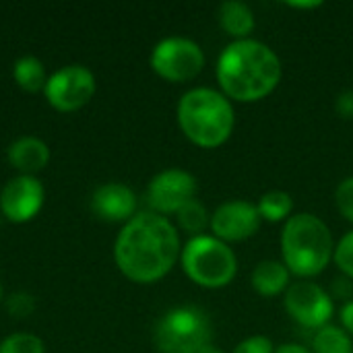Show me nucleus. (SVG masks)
<instances>
[{
	"mask_svg": "<svg viewBox=\"0 0 353 353\" xmlns=\"http://www.w3.org/2000/svg\"><path fill=\"white\" fill-rule=\"evenodd\" d=\"M137 194L130 186L120 182H108L93 192L91 211L110 223L130 221L137 215Z\"/></svg>",
	"mask_w": 353,
	"mask_h": 353,
	"instance_id": "13",
	"label": "nucleus"
},
{
	"mask_svg": "<svg viewBox=\"0 0 353 353\" xmlns=\"http://www.w3.org/2000/svg\"><path fill=\"white\" fill-rule=\"evenodd\" d=\"M283 306L288 314L306 329L319 331L327 325H331V319L335 314V302L314 281H294L288 292L283 294Z\"/></svg>",
	"mask_w": 353,
	"mask_h": 353,
	"instance_id": "8",
	"label": "nucleus"
},
{
	"mask_svg": "<svg viewBox=\"0 0 353 353\" xmlns=\"http://www.w3.org/2000/svg\"><path fill=\"white\" fill-rule=\"evenodd\" d=\"M196 178L186 170H163L147 186V205L157 215H176L186 203L196 199Z\"/></svg>",
	"mask_w": 353,
	"mask_h": 353,
	"instance_id": "10",
	"label": "nucleus"
},
{
	"mask_svg": "<svg viewBox=\"0 0 353 353\" xmlns=\"http://www.w3.org/2000/svg\"><path fill=\"white\" fill-rule=\"evenodd\" d=\"M50 161V149L41 139L23 137L8 147V163L23 176H33Z\"/></svg>",
	"mask_w": 353,
	"mask_h": 353,
	"instance_id": "14",
	"label": "nucleus"
},
{
	"mask_svg": "<svg viewBox=\"0 0 353 353\" xmlns=\"http://www.w3.org/2000/svg\"><path fill=\"white\" fill-rule=\"evenodd\" d=\"M281 263L298 279L310 281L333 261L335 240L329 225L314 213L292 215L281 230Z\"/></svg>",
	"mask_w": 353,
	"mask_h": 353,
	"instance_id": "4",
	"label": "nucleus"
},
{
	"mask_svg": "<svg viewBox=\"0 0 353 353\" xmlns=\"http://www.w3.org/2000/svg\"><path fill=\"white\" fill-rule=\"evenodd\" d=\"M333 263L337 265V269L353 279V230L347 232L337 244H335V254H333Z\"/></svg>",
	"mask_w": 353,
	"mask_h": 353,
	"instance_id": "22",
	"label": "nucleus"
},
{
	"mask_svg": "<svg viewBox=\"0 0 353 353\" xmlns=\"http://www.w3.org/2000/svg\"><path fill=\"white\" fill-rule=\"evenodd\" d=\"M184 275L199 288L221 290L228 288L238 275V256L230 244L215 236L203 234L190 238L180 252Z\"/></svg>",
	"mask_w": 353,
	"mask_h": 353,
	"instance_id": "5",
	"label": "nucleus"
},
{
	"mask_svg": "<svg viewBox=\"0 0 353 353\" xmlns=\"http://www.w3.org/2000/svg\"><path fill=\"white\" fill-rule=\"evenodd\" d=\"M256 209H259V215L263 221H269V223H285L294 213V201H292V194L285 192V190H269L265 192L259 203H256Z\"/></svg>",
	"mask_w": 353,
	"mask_h": 353,
	"instance_id": "17",
	"label": "nucleus"
},
{
	"mask_svg": "<svg viewBox=\"0 0 353 353\" xmlns=\"http://www.w3.org/2000/svg\"><path fill=\"white\" fill-rule=\"evenodd\" d=\"M0 298H2V285H0Z\"/></svg>",
	"mask_w": 353,
	"mask_h": 353,
	"instance_id": "31",
	"label": "nucleus"
},
{
	"mask_svg": "<svg viewBox=\"0 0 353 353\" xmlns=\"http://www.w3.org/2000/svg\"><path fill=\"white\" fill-rule=\"evenodd\" d=\"M12 77L17 81V85L25 91H43L48 77H46V68L41 64V60H37L35 56H23L14 62L12 66Z\"/></svg>",
	"mask_w": 353,
	"mask_h": 353,
	"instance_id": "18",
	"label": "nucleus"
},
{
	"mask_svg": "<svg viewBox=\"0 0 353 353\" xmlns=\"http://www.w3.org/2000/svg\"><path fill=\"white\" fill-rule=\"evenodd\" d=\"M339 321H341V329H343L345 333H350L353 337V300H350V302L341 308Z\"/></svg>",
	"mask_w": 353,
	"mask_h": 353,
	"instance_id": "27",
	"label": "nucleus"
},
{
	"mask_svg": "<svg viewBox=\"0 0 353 353\" xmlns=\"http://www.w3.org/2000/svg\"><path fill=\"white\" fill-rule=\"evenodd\" d=\"M43 207V186L35 176H17L0 192V211L12 223L33 219Z\"/></svg>",
	"mask_w": 353,
	"mask_h": 353,
	"instance_id": "12",
	"label": "nucleus"
},
{
	"mask_svg": "<svg viewBox=\"0 0 353 353\" xmlns=\"http://www.w3.org/2000/svg\"><path fill=\"white\" fill-rule=\"evenodd\" d=\"M149 64L153 72L168 83H188L203 72L205 52L196 41L174 35L153 48Z\"/></svg>",
	"mask_w": 353,
	"mask_h": 353,
	"instance_id": "7",
	"label": "nucleus"
},
{
	"mask_svg": "<svg viewBox=\"0 0 353 353\" xmlns=\"http://www.w3.org/2000/svg\"><path fill=\"white\" fill-rule=\"evenodd\" d=\"M217 21L219 27L234 37V41L238 39H248L256 27V19L252 8L242 2V0H225L219 4L217 8Z\"/></svg>",
	"mask_w": 353,
	"mask_h": 353,
	"instance_id": "16",
	"label": "nucleus"
},
{
	"mask_svg": "<svg viewBox=\"0 0 353 353\" xmlns=\"http://www.w3.org/2000/svg\"><path fill=\"white\" fill-rule=\"evenodd\" d=\"M199 353H223L221 350H217V347H213V345H207L205 350H201Z\"/></svg>",
	"mask_w": 353,
	"mask_h": 353,
	"instance_id": "30",
	"label": "nucleus"
},
{
	"mask_svg": "<svg viewBox=\"0 0 353 353\" xmlns=\"http://www.w3.org/2000/svg\"><path fill=\"white\" fill-rule=\"evenodd\" d=\"M312 353H353V337L337 325H327L314 333Z\"/></svg>",
	"mask_w": 353,
	"mask_h": 353,
	"instance_id": "19",
	"label": "nucleus"
},
{
	"mask_svg": "<svg viewBox=\"0 0 353 353\" xmlns=\"http://www.w3.org/2000/svg\"><path fill=\"white\" fill-rule=\"evenodd\" d=\"M232 353H275V345L265 335H252V337L240 341Z\"/></svg>",
	"mask_w": 353,
	"mask_h": 353,
	"instance_id": "24",
	"label": "nucleus"
},
{
	"mask_svg": "<svg viewBox=\"0 0 353 353\" xmlns=\"http://www.w3.org/2000/svg\"><path fill=\"white\" fill-rule=\"evenodd\" d=\"M6 308H8V312H10L12 316H17V319H25V316H29V314L33 312L35 302H33V296H29V294L21 292V294H12V296L8 298Z\"/></svg>",
	"mask_w": 353,
	"mask_h": 353,
	"instance_id": "25",
	"label": "nucleus"
},
{
	"mask_svg": "<svg viewBox=\"0 0 353 353\" xmlns=\"http://www.w3.org/2000/svg\"><path fill=\"white\" fill-rule=\"evenodd\" d=\"M215 77L219 91L232 103H254L277 89L283 66L271 46L248 37L232 41L221 50Z\"/></svg>",
	"mask_w": 353,
	"mask_h": 353,
	"instance_id": "2",
	"label": "nucleus"
},
{
	"mask_svg": "<svg viewBox=\"0 0 353 353\" xmlns=\"http://www.w3.org/2000/svg\"><path fill=\"white\" fill-rule=\"evenodd\" d=\"M261 215L256 205L248 201H228L221 203L213 213H211V236L225 244L234 242H244L252 238L261 230Z\"/></svg>",
	"mask_w": 353,
	"mask_h": 353,
	"instance_id": "11",
	"label": "nucleus"
},
{
	"mask_svg": "<svg viewBox=\"0 0 353 353\" xmlns=\"http://www.w3.org/2000/svg\"><path fill=\"white\" fill-rule=\"evenodd\" d=\"M178 126L201 149H217L230 141L236 128L234 103L211 87H194L178 101Z\"/></svg>",
	"mask_w": 353,
	"mask_h": 353,
	"instance_id": "3",
	"label": "nucleus"
},
{
	"mask_svg": "<svg viewBox=\"0 0 353 353\" xmlns=\"http://www.w3.org/2000/svg\"><path fill=\"white\" fill-rule=\"evenodd\" d=\"M176 219H178L180 230L186 232V234H190V238L203 236L205 230L211 225V213L207 211V207H205L199 199L186 203V205L176 213Z\"/></svg>",
	"mask_w": 353,
	"mask_h": 353,
	"instance_id": "20",
	"label": "nucleus"
},
{
	"mask_svg": "<svg viewBox=\"0 0 353 353\" xmlns=\"http://www.w3.org/2000/svg\"><path fill=\"white\" fill-rule=\"evenodd\" d=\"M288 6L300 8V10H312V8H321L323 2H288Z\"/></svg>",
	"mask_w": 353,
	"mask_h": 353,
	"instance_id": "29",
	"label": "nucleus"
},
{
	"mask_svg": "<svg viewBox=\"0 0 353 353\" xmlns=\"http://www.w3.org/2000/svg\"><path fill=\"white\" fill-rule=\"evenodd\" d=\"M213 327L205 310L178 306L168 310L155 325V345L161 353H199L211 345Z\"/></svg>",
	"mask_w": 353,
	"mask_h": 353,
	"instance_id": "6",
	"label": "nucleus"
},
{
	"mask_svg": "<svg viewBox=\"0 0 353 353\" xmlns=\"http://www.w3.org/2000/svg\"><path fill=\"white\" fill-rule=\"evenodd\" d=\"M43 341L35 335L14 333L0 343V353H43Z\"/></svg>",
	"mask_w": 353,
	"mask_h": 353,
	"instance_id": "21",
	"label": "nucleus"
},
{
	"mask_svg": "<svg viewBox=\"0 0 353 353\" xmlns=\"http://www.w3.org/2000/svg\"><path fill=\"white\" fill-rule=\"evenodd\" d=\"M182 244L178 230L153 211L137 213L124 223L114 244L120 273L134 283H157L180 261Z\"/></svg>",
	"mask_w": 353,
	"mask_h": 353,
	"instance_id": "1",
	"label": "nucleus"
},
{
	"mask_svg": "<svg viewBox=\"0 0 353 353\" xmlns=\"http://www.w3.org/2000/svg\"><path fill=\"white\" fill-rule=\"evenodd\" d=\"M335 205H337V211L350 223H353V176H347L339 182L335 190Z\"/></svg>",
	"mask_w": 353,
	"mask_h": 353,
	"instance_id": "23",
	"label": "nucleus"
},
{
	"mask_svg": "<svg viewBox=\"0 0 353 353\" xmlns=\"http://www.w3.org/2000/svg\"><path fill=\"white\" fill-rule=\"evenodd\" d=\"M335 112L343 120H353V89H345L335 97Z\"/></svg>",
	"mask_w": 353,
	"mask_h": 353,
	"instance_id": "26",
	"label": "nucleus"
},
{
	"mask_svg": "<svg viewBox=\"0 0 353 353\" xmlns=\"http://www.w3.org/2000/svg\"><path fill=\"white\" fill-rule=\"evenodd\" d=\"M95 77L89 68L70 64L60 70H56L52 77H48L46 83V99L48 103L58 112H77L83 105L89 103V99L95 93Z\"/></svg>",
	"mask_w": 353,
	"mask_h": 353,
	"instance_id": "9",
	"label": "nucleus"
},
{
	"mask_svg": "<svg viewBox=\"0 0 353 353\" xmlns=\"http://www.w3.org/2000/svg\"><path fill=\"white\" fill-rule=\"evenodd\" d=\"M250 285L263 298H277L292 285V273L281 261H261L252 269Z\"/></svg>",
	"mask_w": 353,
	"mask_h": 353,
	"instance_id": "15",
	"label": "nucleus"
},
{
	"mask_svg": "<svg viewBox=\"0 0 353 353\" xmlns=\"http://www.w3.org/2000/svg\"><path fill=\"white\" fill-rule=\"evenodd\" d=\"M275 353H312V350H308L300 343H283V345L275 347Z\"/></svg>",
	"mask_w": 353,
	"mask_h": 353,
	"instance_id": "28",
	"label": "nucleus"
}]
</instances>
